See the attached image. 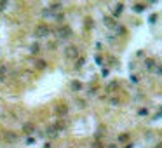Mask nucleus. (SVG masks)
I'll use <instances>...</instances> for the list:
<instances>
[{"label": "nucleus", "instance_id": "nucleus-35", "mask_svg": "<svg viewBox=\"0 0 162 148\" xmlns=\"http://www.w3.org/2000/svg\"><path fill=\"white\" fill-rule=\"evenodd\" d=\"M136 58H145V53H143V51H138V53H136Z\"/></svg>", "mask_w": 162, "mask_h": 148}, {"label": "nucleus", "instance_id": "nucleus-36", "mask_svg": "<svg viewBox=\"0 0 162 148\" xmlns=\"http://www.w3.org/2000/svg\"><path fill=\"white\" fill-rule=\"evenodd\" d=\"M47 47H49V49H54V47H56V44H54V42H49Z\"/></svg>", "mask_w": 162, "mask_h": 148}, {"label": "nucleus", "instance_id": "nucleus-10", "mask_svg": "<svg viewBox=\"0 0 162 148\" xmlns=\"http://www.w3.org/2000/svg\"><path fill=\"white\" fill-rule=\"evenodd\" d=\"M61 9H63V4H61V2H52V4H49V7H47V11L52 12V14L61 12Z\"/></svg>", "mask_w": 162, "mask_h": 148}, {"label": "nucleus", "instance_id": "nucleus-14", "mask_svg": "<svg viewBox=\"0 0 162 148\" xmlns=\"http://www.w3.org/2000/svg\"><path fill=\"white\" fill-rule=\"evenodd\" d=\"M124 12V4H115V9H114V12H112V18H119L120 14Z\"/></svg>", "mask_w": 162, "mask_h": 148}, {"label": "nucleus", "instance_id": "nucleus-32", "mask_svg": "<svg viewBox=\"0 0 162 148\" xmlns=\"http://www.w3.org/2000/svg\"><path fill=\"white\" fill-rule=\"evenodd\" d=\"M148 21H150L152 25H155V21H157V14H152V16L148 18Z\"/></svg>", "mask_w": 162, "mask_h": 148}, {"label": "nucleus", "instance_id": "nucleus-33", "mask_svg": "<svg viewBox=\"0 0 162 148\" xmlns=\"http://www.w3.org/2000/svg\"><path fill=\"white\" fill-rule=\"evenodd\" d=\"M33 143H35V138H33V136H28L26 138V145H33Z\"/></svg>", "mask_w": 162, "mask_h": 148}, {"label": "nucleus", "instance_id": "nucleus-23", "mask_svg": "<svg viewBox=\"0 0 162 148\" xmlns=\"http://www.w3.org/2000/svg\"><path fill=\"white\" fill-rule=\"evenodd\" d=\"M84 64H86V58H79L77 59V63H75V70H80Z\"/></svg>", "mask_w": 162, "mask_h": 148}, {"label": "nucleus", "instance_id": "nucleus-15", "mask_svg": "<svg viewBox=\"0 0 162 148\" xmlns=\"http://www.w3.org/2000/svg\"><path fill=\"white\" fill-rule=\"evenodd\" d=\"M35 68H37L38 72L47 70V61H45V59H37V61H35Z\"/></svg>", "mask_w": 162, "mask_h": 148}, {"label": "nucleus", "instance_id": "nucleus-17", "mask_svg": "<svg viewBox=\"0 0 162 148\" xmlns=\"http://www.w3.org/2000/svg\"><path fill=\"white\" fill-rule=\"evenodd\" d=\"M120 103H122V101H120L119 98H115V96H110V98H108V105L110 106H120Z\"/></svg>", "mask_w": 162, "mask_h": 148}, {"label": "nucleus", "instance_id": "nucleus-22", "mask_svg": "<svg viewBox=\"0 0 162 148\" xmlns=\"http://www.w3.org/2000/svg\"><path fill=\"white\" fill-rule=\"evenodd\" d=\"M75 105H77V108H80V110H82V108H86V106H87V101L82 99V98H79V99L75 101Z\"/></svg>", "mask_w": 162, "mask_h": 148}, {"label": "nucleus", "instance_id": "nucleus-24", "mask_svg": "<svg viewBox=\"0 0 162 148\" xmlns=\"http://www.w3.org/2000/svg\"><path fill=\"white\" fill-rule=\"evenodd\" d=\"M52 18H54L58 23H63V19H65V14H63V12H56V14H52Z\"/></svg>", "mask_w": 162, "mask_h": 148}, {"label": "nucleus", "instance_id": "nucleus-12", "mask_svg": "<svg viewBox=\"0 0 162 148\" xmlns=\"http://www.w3.org/2000/svg\"><path fill=\"white\" fill-rule=\"evenodd\" d=\"M117 141L122 143V145H127V143H131V134L129 132H120L117 136Z\"/></svg>", "mask_w": 162, "mask_h": 148}, {"label": "nucleus", "instance_id": "nucleus-28", "mask_svg": "<svg viewBox=\"0 0 162 148\" xmlns=\"http://www.w3.org/2000/svg\"><path fill=\"white\" fill-rule=\"evenodd\" d=\"M115 32H117V35H124L127 30H125V26H122V25H119V26L115 28Z\"/></svg>", "mask_w": 162, "mask_h": 148}, {"label": "nucleus", "instance_id": "nucleus-16", "mask_svg": "<svg viewBox=\"0 0 162 148\" xmlns=\"http://www.w3.org/2000/svg\"><path fill=\"white\" fill-rule=\"evenodd\" d=\"M52 126H54V129L58 131V134H60V132H63V131L66 129V124H65L63 120H61V119H60V120H56V122L52 124Z\"/></svg>", "mask_w": 162, "mask_h": 148}, {"label": "nucleus", "instance_id": "nucleus-2", "mask_svg": "<svg viewBox=\"0 0 162 148\" xmlns=\"http://www.w3.org/2000/svg\"><path fill=\"white\" fill-rule=\"evenodd\" d=\"M71 35H73V32H71V28L68 25H60V26L56 28V37L60 38V40H66Z\"/></svg>", "mask_w": 162, "mask_h": 148}, {"label": "nucleus", "instance_id": "nucleus-13", "mask_svg": "<svg viewBox=\"0 0 162 148\" xmlns=\"http://www.w3.org/2000/svg\"><path fill=\"white\" fill-rule=\"evenodd\" d=\"M70 89H71V92H80V91L84 89V85H82V82H79V80H71Z\"/></svg>", "mask_w": 162, "mask_h": 148}, {"label": "nucleus", "instance_id": "nucleus-27", "mask_svg": "<svg viewBox=\"0 0 162 148\" xmlns=\"http://www.w3.org/2000/svg\"><path fill=\"white\" fill-rule=\"evenodd\" d=\"M91 148H105V145H103L99 139H94V141H92V145H91Z\"/></svg>", "mask_w": 162, "mask_h": 148}, {"label": "nucleus", "instance_id": "nucleus-21", "mask_svg": "<svg viewBox=\"0 0 162 148\" xmlns=\"http://www.w3.org/2000/svg\"><path fill=\"white\" fill-rule=\"evenodd\" d=\"M148 113H150V111H148V108H146V106H141V108H138V117H146Z\"/></svg>", "mask_w": 162, "mask_h": 148}, {"label": "nucleus", "instance_id": "nucleus-8", "mask_svg": "<svg viewBox=\"0 0 162 148\" xmlns=\"http://www.w3.org/2000/svg\"><path fill=\"white\" fill-rule=\"evenodd\" d=\"M103 21H105V26H106V28H112V30H115V28L119 26L117 19H114V18H110V16H105V18H103Z\"/></svg>", "mask_w": 162, "mask_h": 148}, {"label": "nucleus", "instance_id": "nucleus-37", "mask_svg": "<svg viewBox=\"0 0 162 148\" xmlns=\"http://www.w3.org/2000/svg\"><path fill=\"white\" fill-rule=\"evenodd\" d=\"M133 146H134L133 143H127V145H124V148H133Z\"/></svg>", "mask_w": 162, "mask_h": 148}, {"label": "nucleus", "instance_id": "nucleus-18", "mask_svg": "<svg viewBox=\"0 0 162 148\" xmlns=\"http://www.w3.org/2000/svg\"><path fill=\"white\" fill-rule=\"evenodd\" d=\"M119 82H117V80H114V82H110V84L106 85V92H110V91H117L119 89Z\"/></svg>", "mask_w": 162, "mask_h": 148}, {"label": "nucleus", "instance_id": "nucleus-26", "mask_svg": "<svg viewBox=\"0 0 162 148\" xmlns=\"http://www.w3.org/2000/svg\"><path fill=\"white\" fill-rule=\"evenodd\" d=\"M84 25H86V30H91L92 28V18H86V19H84Z\"/></svg>", "mask_w": 162, "mask_h": 148}, {"label": "nucleus", "instance_id": "nucleus-4", "mask_svg": "<svg viewBox=\"0 0 162 148\" xmlns=\"http://www.w3.org/2000/svg\"><path fill=\"white\" fill-rule=\"evenodd\" d=\"M68 111H70V108L66 105H58V106H54V115L56 117H60V119H65L66 115H68Z\"/></svg>", "mask_w": 162, "mask_h": 148}, {"label": "nucleus", "instance_id": "nucleus-1", "mask_svg": "<svg viewBox=\"0 0 162 148\" xmlns=\"http://www.w3.org/2000/svg\"><path fill=\"white\" fill-rule=\"evenodd\" d=\"M51 35V28L47 26V23H40V25H37V28L33 30V37L37 38H45Z\"/></svg>", "mask_w": 162, "mask_h": 148}, {"label": "nucleus", "instance_id": "nucleus-29", "mask_svg": "<svg viewBox=\"0 0 162 148\" xmlns=\"http://www.w3.org/2000/svg\"><path fill=\"white\" fill-rule=\"evenodd\" d=\"M140 80H141V77L140 75H131V82H133V84H140Z\"/></svg>", "mask_w": 162, "mask_h": 148}, {"label": "nucleus", "instance_id": "nucleus-3", "mask_svg": "<svg viewBox=\"0 0 162 148\" xmlns=\"http://www.w3.org/2000/svg\"><path fill=\"white\" fill-rule=\"evenodd\" d=\"M65 58L68 61H77L80 58V53H79V47L77 45H66L65 47Z\"/></svg>", "mask_w": 162, "mask_h": 148}, {"label": "nucleus", "instance_id": "nucleus-25", "mask_svg": "<svg viewBox=\"0 0 162 148\" xmlns=\"http://www.w3.org/2000/svg\"><path fill=\"white\" fill-rule=\"evenodd\" d=\"M94 61H96V64H98V66H103V63H105L103 56H99V54H96V56H94Z\"/></svg>", "mask_w": 162, "mask_h": 148}, {"label": "nucleus", "instance_id": "nucleus-34", "mask_svg": "<svg viewBox=\"0 0 162 148\" xmlns=\"http://www.w3.org/2000/svg\"><path fill=\"white\" fill-rule=\"evenodd\" d=\"M105 148H119V145H117V143H110V145H106Z\"/></svg>", "mask_w": 162, "mask_h": 148}, {"label": "nucleus", "instance_id": "nucleus-20", "mask_svg": "<svg viewBox=\"0 0 162 148\" xmlns=\"http://www.w3.org/2000/svg\"><path fill=\"white\" fill-rule=\"evenodd\" d=\"M6 73H7V66L2 64L0 66V82H6Z\"/></svg>", "mask_w": 162, "mask_h": 148}, {"label": "nucleus", "instance_id": "nucleus-38", "mask_svg": "<svg viewBox=\"0 0 162 148\" xmlns=\"http://www.w3.org/2000/svg\"><path fill=\"white\" fill-rule=\"evenodd\" d=\"M42 148H52V145H51V143H45V145H44Z\"/></svg>", "mask_w": 162, "mask_h": 148}, {"label": "nucleus", "instance_id": "nucleus-6", "mask_svg": "<svg viewBox=\"0 0 162 148\" xmlns=\"http://www.w3.org/2000/svg\"><path fill=\"white\" fill-rule=\"evenodd\" d=\"M4 139H6L7 143H17L19 141V134H16L14 131H7L6 134H4Z\"/></svg>", "mask_w": 162, "mask_h": 148}, {"label": "nucleus", "instance_id": "nucleus-19", "mask_svg": "<svg viewBox=\"0 0 162 148\" xmlns=\"http://www.w3.org/2000/svg\"><path fill=\"white\" fill-rule=\"evenodd\" d=\"M146 9V4H134L133 6V12H143Z\"/></svg>", "mask_w": 162, "mask_h": 148}, {"label": "nucleus", "instance_id": "nucleus-7", "mask_svg": "<svg viewBox=\"0 0 162 148\" xmlns=\"http://www.w3.org/2000/svg\"><path fill=\"white\" fill-rule=\"evenodd\" d=\"M42 51V45L38 44V40H35V42H32L30 44V47H28V53L30 54H33V56H37L38 53Z\"/></svg>", "mask_w": 162, "mask_h": 148}, {"label": "nucleus", "instance_id": "nucleus-11", "mask_svg": "<svg viewBox=\"0 0 162 148\" xmlns=\"http://www.w3.org/2000/svg\"><path fill=\"white\" fill-rule=\"evenodd\" d=\"M44 136L51 138V139H54V138H58L60 134H58V131L54 129V126L51 124V126H47V129H45V132H44Z\"/></svg>", "mask_w": 162, "mask_h": 148}, {"label": "nucleus", "instance_id": "nucleus-31", "mask_svg": "<svg viewBox=\"0 0 162 148\" xmlns=\"http://www.w3.org/2000/svg\"><path fill=\"white\" fill-rule=\"evenodd\" d=\"M96 87H94V85H92V87H89V91H87V94H89V96H94V94H96Z\"/></svg>", "mask_w": 162, "mask_h": 148}, {"label": "nucleus", "instance_id": "nucleus-39", "mask_svg": "<svg viewBox=\"0 0 162 148\" xmlns=\"http://www.w3.org/2000/svg\"><path fill=\"white\" fill-rule=\"evenodd\" d=\"M153 148H162V141H160V143H157V145H155Z\"/></svg>", "mask_w": 162, "mask_h": 148}, {"label": "nucleus", "instance_id": "nucleus-30", "mask_svg": "<svg viewBox=\"0 0 162 148\" xmlns=\"http://www.w3.org/2000/svg\"><path fill=\"white\" fill-rule=\"evenodd\" d=\"M7 9V2L6 0H0V12H4Z\"/></svg>", "mask_w": 162, "mask_h": 148}, {"label": "nucleus", "instance_id": "nucleus-5", "mask_svg": "<svg viewBox=\"0 0 162 148\" xmlns=\"http://www.w3.org/2000/svg\"><path fill=\"white\" fill-rule=\"evenodd\" d=\"M23 134H26V138L35 134V124L33 122H25L23 124Z\"/></svg>", "mask_w": 162, "mask_h": 148}, {"label": "nucleus", "instance_id": "nucleus-9", "mask_svg": "<svg viewBox=\"0 0 162 148\" xmlns=\"http://www.w3.org/2000/svg\"><path fill=\"white\" fill-rule=\"evenodd\" d=\"M145 68H146V72H155L157 70V63H155V59H152V58H146L145 59Z\"/></svg>", "mask_w": 162, "mask_h": 148}]
</instances>
